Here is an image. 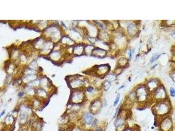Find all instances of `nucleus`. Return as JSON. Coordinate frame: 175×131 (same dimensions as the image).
<instances>
[{
	"label": "nucleus",
	"mask_w": 175,
	"mask_h": 131,
	"mask_svg": "<svg viewBox=\"0 0 175 131\" xmlns=\"http://www.w3.org/2000/svg\"><path fill=\"white\" fill-rule=\"evenodd\" d=\"M170 93L172 97H175V90L173 87H171L170 89Z\"/></svg>",
	"instance_id": "f03ea898"
},
{
	"label": "nucleus",
	"mask_w": 175,
	"mask_h": 131,
	"mask_svg": "<svg viewBox=\"0 0 175 131\" xmlns=\"http://www.w3.org/2000/svg\"><path fill=\"white\" fill-rule=\"evenodd\" d=\"M174 120H175V113L174 114Z\"/></svg>",
	"instance_id": "423d86ee"
},
{
	"label": "nucleus",
	"mask_w": 175,
	"mask_h": 131,
	"mask_svg": "<svg viewBox=\"0 0 175 131\" xmlns=\"http://www.w3.org/2000/svg\"><path fill=\"white\" fill-rule=\"evenodd\" d=\"M93 88H92V87H90V88H88V91L89 92H91L93 91Z\"/></svg>",
	"instance_id": "39448f33"
},
{
	"label": "nucleus",
	"mask_w": 175,
	"mask_h": 131,
	"mask_svg": "<svg viewBox=\"0 0 175 131\" xmlns=\"http://www.w3.org/2000/svg\"><path fill=\"white\" fill-rule=\"evenodd\" d=\"M120 95H118L117 96V98L115 100V101H114V106H115L116 105H117V104L118 103V102L119 101V100H120Z\"/></svg>",
	"instance_id": "20e7f679"
},
{
	"label": "nucleus",
	"mask_w": 175,
	"mask_h": 131,
	"mask_svg": "<svg viewBox=\"0 0 175 131\" xmlns=\"http://www.w3.org/2000/svg\"><path fill=\"white\" fill-rule=\"evenodd\" d=\"M159 56L158 54H155V55L153 56V57L151 58V63H152L154 61H155V60H157L159 57Z\"/></svg>",
	"instance_id": "7ed1b4c3"
},
{
	"label": "nucleus",
	"mask_w": 175,
	"mask_h": 131,
	"mask_svg": "<svg viewBox=\"0 0 175 131\" xmlns=\"http://www.w3.org/2000/svg\"><path fill=\"white\" fill-rule=\"evenodd\" d=\"M85 119L88 124L91 125L94 121V117L90 114H87L85 116Z\"/></svg>",
	"instance_id": "f257e3e1"
}]
</instances>
